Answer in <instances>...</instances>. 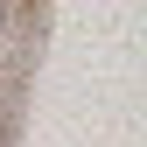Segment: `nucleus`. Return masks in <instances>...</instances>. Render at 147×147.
I'll list each match as a JSON object with an SVG mask.
<instances>
[{"label":"nucleus","instance_id":"obj_1","mask_svg":"<svg viewBox=\"0 0 147 147\" xmlns=\"http://www.w3.org/2000/svg\"><path fill=\"white\" fill-rule=\"evenodd\" d=\"M0 28H7V0H0Z\"/></svg>","mask_w":147,"mask_h":147}]
</instances>
